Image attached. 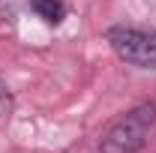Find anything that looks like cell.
I'll return each instance as SVG.
<instances>
[{"label":"cell","instance_id":"6da1fadb","mask_svg":"<svg viewBox=\"0 0 156 153\" xmlns=\"http://www.w3.org/2000/svg\"><path fill=\"white\" fill-rule=\"evenodd\" d=\"M156 126V102H138L117 117L99 141V153H141Z\"/></svg>","mask_w":156,"mask_h":153},{"label":"cell","instance_id":"7a4b0ae2","mask_svg":"<svg viewBox=\"0 0 156 153\" xmlns=\"http://www.w3.org/2000/svg\"><path fill=\"white\" fill-rule=\"evenodd\" d=\"M105 42L126 66L156 72V30H144L132 24H111L105 30Z\"/></svg>","mask_w":156,"mask_h":153},{"label":"cell","instance_id":"3957f363","mask_svg":"<svg viewBox=\"0 0 156 153\" xmlns=\"http://www.w3.org/2000/svg\"><path fill=\"white\" fill-rule=\"evenodd\" d=\"M30 9L36 12V18H42L51 27L63 24V18H66V3L63 0H30Z\"/></svg>","mask_w":156,"mask_h":153},{"label":"cell","instance_id":"277c9868","mask_svg":"<svg viewBox=\"0 0 156 153\" xmlns=\"http://www.w3.org/2000/svg\"><path fill=\"white\" fill-rule=\"evenodd\" d=\"M12 111V93H9V87L0 81V117H6Z\"/></svg>","mask_w":156,"mask_h":153}]
</instances>
